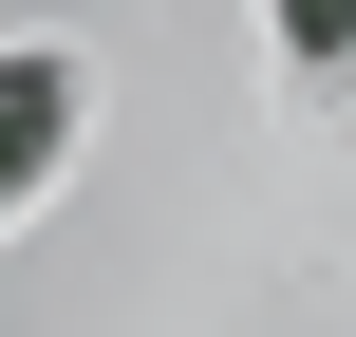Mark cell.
Masks as SVG:
<instances>
[{"label": "cell", "instance_id": "1", "mask_svg": "<svg viewBox=\"0 0 356 337\" xmlns=\"http://www.w3.org/2000/svg\"><path fill=\"white\" fill-rule=\"evenodd\" d=\"M75 56H0V225L19 206H56V169H75Z\"/></svg>", "mask_w": 356, "mask_h": 337}]
</instances>
